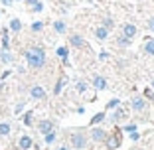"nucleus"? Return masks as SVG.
<instances>
[{"label":"nucleus","instance_id":"obj_1","mask_svg":"<svg viewBox=\"0 0 154 150\" xmlns=\"http://www.w3.org/2000/svg\"><path fill=\"white\" fill-rule=\"evenodd\" d=\"M26 59H28V63L32 65V67H42L45 61V54L44 50H40V47H34V50H30L26 54Z\"/></svg>","mask_w":154,"mask_h":150},{"label":"nucleus","instance_id":"obj_2","mask_svg":"<svg viewBox=\"0 0 154 150\" xmlns=\"http://www.w3.org/2000/svg\"><path fill=\"white\" fill-rule=\"evenodd\" d=\"M71 142H73V146H75V148H83L85 138H83L81 134H73V136H71Z\"/></svg>","mask_w":154,"mask_h":150},{"label":"nucleus","instance_id":"obj_3","mask_svg":"<svg viewBox=\"0 0 154 150\" xmlns=\"http://www.w3.org/2000/svg\"><path fill=\"white\" fill-rule=\"evenodd\" d=\"M32 97H34V99H44V97H45L44 89H42V87H34V89H32Z\"/></svg>","mask_w":154,"mask_h":150},{"label":"nucleus","instance_id":"obj_4","mask_svg":"<svg viewBox=\"0 0 154 150\" xmlns=\"http://www.w3.org/2000/svg\"><path fill=\"white\" fill-rule=\"evenodd\" d=\"M30 146H32V138L30 136H22L20 138V148L26 150V148H30Z\"/></svg>","mask_w":154,"mask_h":150},{"label":"nucleus","instance_id":"obj_5","mask_svg":"<svg viewBox=\"0 0 154 150\" xmlns=\"http://www.w3.org/2000/svg\"><path fill=\"white\" fill-rule=\"evenodd\" d=\"M134 32H136V28L132 26V24H127V26H125V36H127V38H132Z\"/></svg>","mask_w":154,"mask_h":150},{"label":"nucleus","instance_id":"obj_6","mask_svg":"<svg viewBox=\"0 0 154 150\" xmlns=\"http://www.w3.org/2000/svg\"><path fill=\"white\" fill-rule=\"evenodd\" d=\"M51 127H54V124H51L50 121H42V123H40V130H42V132H50Z\"/></svg>","mask_w":154,"mask_h":150},{"label":"nucleus","instance_id":"obj_7","mask_svg":"<svg viewBox=\"0 0 154 150\" xmlns=\"http://www.w3.org/2000/svg\"><path fill=\"white\" fill-rule=\"evenodd\" d=\"M95 87L97 89H105V87H107V81H105L103 77H97L95 79Z\"/></svg>","mask_w":154,"mask_h":150},{"label":"nucleus","instance_id":"obj_8","mask_svg":"<svg viewBox=\"0 0 154 150\" xmlns=\"http://www.w3.org/2000/svg\"><path fill=\"white\" fill-rule=\"evenodd\" d=\"M93 138H95V140H103V138H105V132L99 130V128H95V130H93Z\"/></svg>","mask_w":154,"mask_h":150},{"label":"nucleus","instance_id":"obj_9","mask_svg":"<svg viewBox=\"0 0 154 150\" xmlns=\"http://www.w3.org/2000/svg\"><path fill=\"white\" fill-rule=\"evenodd\" d=\"M10 28H12L14 32H18L20 28H22V24H20V20H12V22H10Z\"/></svg>","mask_w":154,"mask_h":150},{"label":"nucleus","instance_id":"obj_10","mask_svg":"<svg viewBox=\"0 0 154 150\" xmlns=\"http://www.w3.org/2000/svg\"><path fill=\"white\" fill-rule=\"evenodd\" d=\"M132 107H134V109H144V101L134 99V101H132Z\"/></svg>","mask_w":154,"mask_h":150},{"label":"nucleus","instance_id":"obj_11","mask_svg":"<svg viewBox=\"0 0 154 150\" xmlns=\"http://www.w3.org/2000/svg\"><path fill=\"white\" fill-rule=\"evenodd\" d=\"M8 132H10V124L2 123V124H0V134H8Z\"/></svg>","mask_w":154,"mask_h":150},{"label":"nucleus","instance_id":"obj_12","mask_svg":"<svg viewBox=\"0 0 154 150\" xmlns=\"http://www.w3.org/2000/svg\"><path fill=\"white\" fill-rule=\"evenodd\" d=\"M57 55L65 61V59H67V50H65V47H59V50H57Z\"/></svg>","mask_w":154,"mask_h":150},{"label":"nucleus","instance_id":"obj_13","mask_svg":"<svg viewBox=\"0 0 154 150\" xmlns=\"http://www.w3.org/2000/svg\"><path fill=\"white\" fill-rule=\"evenodd\" d=\"M71 44H73V46H83V40L79 36H73L71 38Z\"/></svg>","mask_w":154,"mask_h":150},{"label":"nucleus","instance_id":"obj_14","mask_svg":"<svg viewBox=\"0 0 154 150\" xmlns=\"http://www.w3.org/2000/svg\"><path fill=\"white\" fill-rule=\"evenodd\" d=\"M97 38H101V40L107 38V30H105V28H99V30H97Z\"/></svg>","mask_w":154,"mask_h":150},{"label":"nucleus","instance_id":"obj_15","mask_svg":"<svg viewBox=\"0 0 154 150\" xmlns=\"http://www.w3.org/2000/svg\"><path fill=\"white\" fill-rule=\"evenodd\" d=\"M146 51H148V54H154V40H150L148 44H146Z\"/></svg>","mask_w":154,"mask_h":150},{"label":"nucleus","instance_id":"obj_16","mask_svg":"<svg viewBox=\"0 0 154 150\" xmlns=\"http://www.w3.org/2000/svg\"><path fill=\"white\" fill-rule=\"evenodd\" d=\"M54 26H55V30H57V32H63V30H65V26H63L61 22H55Z\"/></svg>","mask_w":154,"mask_h":150},{"label":"nucleus","instance_id":"obj_17","mask_svg":"<svg viewBox=\"0 0 154 150\" xmlns=\"http://www.w3.org/2000/svg\"><path fill=\"white\" fill-rule=\"evenodd\" d=\"M0 57H2V61H10V59H12V55H8V51H2V55H0Z\"/></svg>","mask_w":154,"mask_h":150},{"label":"nucleus","instance_id":"obj_18","mask_svg":"<svg viewBox=\"0 0 154 150\" xmlns=\"http://www.w3.org/2000/svg\"><path fill=\"white\" fill-rule=\"evenodd\" d=\"M54 140H55V134H54V132L45 134V142H54Z\"/></svg>","mask_w":154,"mask_h":150},{"label":"nucleus","instance_id":"obj_19","mask_svg":"<svg viewBox=\"0 0 154 150\" xmlns=\"http://www.w3.org/2000/svg\"><path fill=\"white\" fill-rule=\"evenodd\" d=\"M125 115H127V111H125V109H119L115 117H117V118H122V117H125Z\"/></svg>","mask_w":154,"mask_h":150},{"label":"nucleus","instance_id":"obj_20","mask_svg":"<svg viewBox=\"0 0 154 150\" xmlns=\"http://www.w3.org/2000/svg\"><path fill=\"white\" fill-rule=\"evenodd\" d=\"M42 10V2H36V4H34V12H40Z\"/></svg>","mask_w":154,"mask_h":150},{"label":"nucleus","instance_id":"obj_21","mask_svg":"<svg viewBox=\"0 0 154 150\" xmlns=\"http://www.w3.org/2000/svg\"><path fill=\"white\" fill-rule=\"evenodd\" d=\"M32 30H36V32H38V30H42V22H36V24L32 26Z\"/></svg>","mask_w":154,"mask_h":150},{"label":"nucleus","instance_id":"obj_22","mask_svg":"<svg viewBox=\"0 0 154 150\" xmlns=\"http://www.w3.org/2000/svg\"><path fill=\"white\" fill-rule=\"evenodd\" d=\"M101 118H103V115H101V113H99V115H95V118H93V123H99Z\"/></svg>","mask_w":154,"mask_h":150},{"label":"nucleus","instance_id":"obj_23","mask_svg":"<svg viewBox=\"0 0 154 150\" xmlns=\"http://www.w3.org/2000/svg\"><path fill=\"white\" fill-rule=\"evenodd\" d=\"M2 4H4V6H10V4H12V0H2Z\"/></svg>","mask_w":154,"mask_h":150},{"label":"nucleus","instance_id":"obj_24","mask_svg":"<svg viewBox=\"0 0 154 150\" xmlns=\"http://www.w3.org/2000/svg\"><path fill=\"white\" fill-rule=\"evenodd\" d=\"M148 28H152V30H154V20H150V22H148Z\"/></svg>","mask_w":154,"mask_h":150},{"label":"nucleus","instance_id":"obj_25","mask_svg":"<svg viewBox=\"0 0 154 150\" xmlns=\"http://www.w3.org/2000/svg\"><path fill=\"white\" fill-rule=\"evenodd\" d=\"M61 150H67V148H61Z\"/></svg>","mask_w":154,"mask_h":150},{"label":"nucleus","instance_id":"obj_26","mask_svg":"<svg viewBox=\"0 0 154 150\" xmlns=\"http://www.w3.org/2000/svg\"><path fill=\"white\" fill-rule=\"evenodd\" d=\"M152 87H154V81H152Z\"/></svg>","mask_w":154,"mask_h":150}]
</instances>
